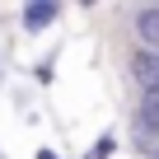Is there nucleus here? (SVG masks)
I'll return each instance as SVG.
<instances>
[{"label":"nucleus","mask_w":159,"mask_h":159,"mask_svg":"<svg viewBox=\"0 0 159 159\" xmlns=\"http://www.w3.org/2000/svg\"><path fill=\"white\" fill-rule=\"evenodd\" d=\"M131 131H136V140H159V84H140Z\"/></svg>","instance_id":"f257e3e1"},{"label":"nucleus","mask_w":159,"mask_h":159,"mask_svg":"<svg viewBox=\"0 0 159 159\" xmlns=\"http://www.w3.org/2000/svg\"><path fill=\"white\" fill-rule=\"evenodd\" d=\"M56 14H61V0H24V28H28V33L52 28Z\"/></svg>","instance_id":"f03ea898"},{"label":"nucleus","mask_w":159,"mask_h":159,"mask_svg":"<svg viewBox=\"0 0 159 159\" xmlns=\"http://www.w3.org/2000/svg\"><path fill=\"white\" fill-rule=\"evenodd\" d=\"M131 75L140 84H159V52L154 47H136L131 52Z\"/></svg>","instance_id":"7ed1b4c3"},{"label":"nucleus","mask_w":159,"mask_h":159,"mask_svg":"<svg viewBox=\"0 0 159 159\" xmlns=\"http://www.w3.org/2000/svg\"><path fill=\"white\" fill-rule=\"evenodd\" d=\"M136 38L159 52V5H145V10L136 14Z\"/></svg>","instance_id":"20e7f679"},{"label":"nucleus","mask_w":159,"mask_h":159,"mask_svg":"<svg viewBox=\"0 0 159 159\" xmlns=\"http://www.w3.org/2000/svg\"><path fill=\"white\" fill-rule=\"evenodd\" d=\"M112 150H117V136H108V131H103V136L84 150V159H112Z\"/></svg>","instance_id":"39448f33"},{"label":"nucleus","mask_w":159,"mask_h":159,"mask_svg":"<svg viewBox=\"0 0 159 159\" xmlns=\"http://www.w3.org/2000/svg\"><path fill=\"white\" fill-rule=\"evenodd\" d=\"M38 159H61V154L56 150H38Z\"/></svg>","instance_id":"423d86ee"},{"label":"nucleus","mask_w":159,"mask_h":159,"mask_svg":"<svg viewBox=\"0 0 159 159\" xmlns=\"http://www.w3.org/2000/svg\"><path fill=\"white\" fill-rule=\"evenodd\" d=\"M80 5H84V10H89V5H98V0H80Z\"/></svg>","instance_id":"0eeeda50"}]
</instances>
